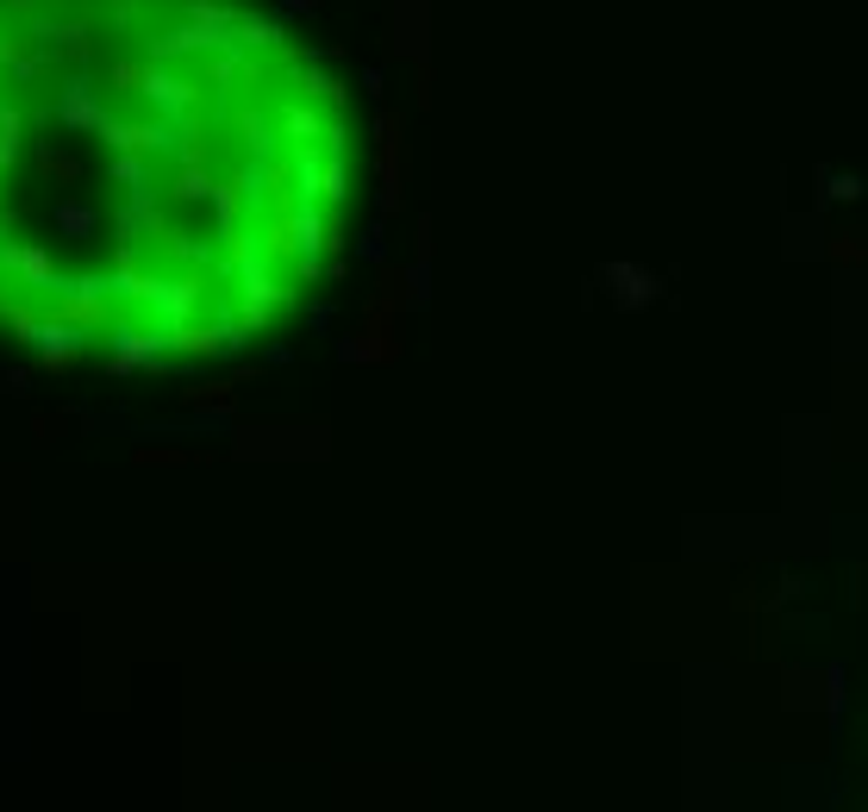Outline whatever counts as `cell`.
<instances>
[{"label":"cell","instance_id":"44dd1931","mask_svg":"<svg viewBox=\"0 0 868 812\" xmlns=\"http://www.w3.org/2000/svg\"><path fill=\"white\" fill-rule=\"evenodd\" d=\"M39 7H51V0H0V13H7V20H20V25L39 20Z\"/></svg>","mask_w":868,"mask_h":812},{"label":"cell","instance_id":"d6986e66","mask_svg":"<svg viewBox=\"0 0 868 812\" xmlns=\"http://www.w3.org/2000/svg\"><path fill=\"white\" fill-rule=\"evenodd\" d=\"M20 156H25V138L0 132V182H13V169H20Z\"/></svg>","mask_w":868,"mask_h":812},{"label":"cell","instance_id":"ba28073f","mask_svg":"<svg viewBox=\"0 0 868 812\" xmlns=\"http://www.w3.org/2000/svg\"><path fill=\"white\" fill-rule=\"evenodd\" d=\"M600 282H606V294H613L618 307H650V300L662 294V275L637 270V263H606Z\"/></svg>","mask_w":868,"mask_h":812},{"label":"cell","instance_id":"484cf974","mask_svg":"<svg viewBox=\"0 0 868 812\" xmlns=\"http://www.w3.org/2000/svg\"><path fill=\"white\" fill-rule=\"evenodd\" d=\"M288 7H294V13H312V7H319V0H288Z\"/></svg>","mask_w":868,"mask_h":812},{"label":"cell","instance_id":"9c48e42d","mask_svg":"<svg viewBox=\"0 0 868 812\" xmlns=\"http://www.w3.org/2000/svg\"><path fill=\"white\" fill-rule=\"evenodd\" d=\"M0 331H13L20 344H39V331H44V300L39 294H0Z\"/></svg>","mask_w":868,"mask_h":812},{"label":"cell","instance_id":"5bb4252c","mask_svg":"<svg viewBox=\"0 0 868 812\" xmlns=\"http://www.w3.org/2000/svg\"><path fill=\"white\" fill-rule=\"evenodd\" d=\"M95 226H100V213L88 207V200H63V207H57V232L63 238H88Z\"/></svg>","mask_w":868,"mask_h":812},{"label":"cell","instance_id":"7c38bea8","mask_svg":"<svg viewBox=\"0 0 868 812\" xmlns=\"http://www.w3.org/2000/svg\"><path fill=\"white\" fill-rule=\"evenodd\" d=\"M232 39L244 44V51H282V25H275V20H256V13H238Z\"/></svg>","mask_w":868,"mask_h":812},{"label":"cell","instance_id":"4316f807","mask_svg":"<svg viewBox=\"0 0 868 812\" xmlns=\"http://www.w3.org/2000/svg\"><path fill=\"white\" fill-rule=\"evenodd\" d=\"M0 188H7V182H0Z\"/></svg>","mask_w":868,"mask_h":812},{"label":"cell","instance_id":"9a60e30c","mask_svg":"<svg viewBox=\"0 0 868 812\" xmlns=\"http://www.w3.org/2000/svg\"><path fill=\"white\" fill-rule=\"evenodd\" d=\"M212 182H219V175H212L207 163H200V169H175L169 194L175 200H212Z\"/></svg>","mask_w":868,"mask_h":812},{"label":"cell","instance_id":"ac0fdd59","mask_svg":"<svg viewBox=\"0 0 868 812\" xmlns=\"http://www.w3.org/2000/svg\"><path fill=\"white\" fill-rule=\"evenodd\" d=\"M144 13H151V0H107V20H113L119 32H132Z\"/></svg>","mask_w":868,"mask_h":812},{"label":"cell","instance_id":"ffe728a7","mask_svg":"<svg viewBox=\"0 0 868 812\" xmlns=\"http://www.w3.org/2000/svg\"><path fill=\"white\" fill-rule=\"evenodd\" d=\"M0 132L25 138V107H20V100H7V95H0Z\"/></svg>","mask_w":868,"mask_h":812},{"label":"cell","instance_id":"6da1fadb","mask_svg":"<svg viewBox=\"0 0 868 812\" xmlns=\"http://www.w3.org/2000/svg\"><path fill=\"white\" fill-rule=\"evenodd\" d=\"M44 312L63 319V326L88 331V338H100V331H113L119 319H125V300H119L113 275H63V288L44 300Z\"/></svg>","mask_w":868,"mask_h":812},{"label":"cell","instance_id":"603a6c76","mask_svg":"<svg viewBox=\"0 0 868 812\" xmlns=\"http://www.w3.org/2000/svg\"><path fill=\"white\" fill-rule=\"evenodd\" d=\"M138 463L151 469V463H194L188 450H138Z\"/></svg>","mask_w":868,"mask_h":812},{"label":"cell","instance_id":"83f0119b","mask_svg":"<svg viewBox=\"0 0 868 812\" xmlns=\"http://www.w3.org/2000/svg\"><path fill=\"white\" fill-rule=\"evenodd\" d=\"M0 288H7V282H0Z\"/></svg>","mask_w":868,"mask_h":812},{"label":"cell","instance_id":"8fae6325","mask_svg":"<svg viewBox=\"0 0 868 812\" xmlns=\"http://www.w3.org/2000/svg\"><path fill=\"white\" fill-rule=\"evenodd\" d=\"M107 175H113L125 194H144L151 188V156H132V151H107Z\"/></svg>","mask_w":868,"mask_h":812},{"label":"cell","instance_id":"d4e9b609","mask_svg":"<svg viewBox=\"0 0 868 812\" xmlns=\"http://www.w3.org/2000/svg\"><path fill=\"white\" fill-rule=\"evenodd\" d=\"M831 194H837V200H856V194H862V182H856V175H837V182H831Z\"/></svg>","mask_w":868,"mask_h":812},{"label":"cell","instance_id":"30bf717a","mask_svg":"<svg viewBox=\"0 0 868 812\" xmlns=\"http://www.w3.org/2000/svg\"><path fill=\"white\" fill-rule=\"evenodd\" d=\"M100 113H107V107H100V88H88V81H69V88H63L57 119L69 125V132H95Z\"/></svg>","mask_w":868,"mask_h":812},{"label":"cell","instance_id":"3957f363","mask_svg":"<svg viewBox=\"0 0 868 812\" xmlns=\"http://www.w3.org/2000/svg\"><path fill=\"white\" fill-rule=\"evenodd\" d=\"M163 338H169V356H182V363H212L219 350L238 344L232 319H182V326H163Z\"/></svg>","mask_w":868,"mask_h":812},{"label":"cell","instance_id":"e0dca14e","mask_svg":"<svg viewBox=\"0 0 868 812\" xmlns=\"http://www.w3.org/2000/svg\"><path fill=\"white\" fill-rule=\"evenodd\" d=\"M107 81H113V95H132V100H138V81H144V57H119L113 69H107Z\"/></svg>","mask_w":868,"mask_h":812},{"label":"cell","instance_id":"277c9868","mask_svg":"<svg viewBox=\"0 0 868 812\" xmlns=\"http://www.w3.org/2000/svg\"><path fill=\"white\" fill-rule=\"evenodd\" d=\"M7 288H20V294H39V300H51V294L63 288V275H57V256L44 251V244H13V270H7Z\"/></svg>","mask_w":868,"mask_h":812},{"label":"cell","instance_id":"cb8c5ba5","mask_svg":"<svg viewBox=\"0 0 868 812\" xmlns=\"http://www.w3.org/2000/svg\"><path fill=\"white\" fill-rule=\"evenodd\" d=\"M0 387H7V394H13V400H20L25 387H32V375H25V369H0Z\"/></svg>","mask_w":868,"mask_h":812},{"label":"cell","instance_id":"7a4b0ae2","mask_svg":"<svg viewBox=\"0 0 868 812\" xmlns=\"http://www.w3.org/2000/svg\"><path fill=\"white\" fill-rule=\"evenodd\" d=\"M394 312H400V300H387V294L369 300L363 331L344 338V363H394V356H400V344H394Z\"/></svg>","mask_w":868,"mask_h":812},{"label":"cell","instance_id":"4fadbf2b","mask_svg":"<svg viewBox=\"0 0 868 812\" xmlns=\"http://www.w3.org/2000/svg\"><path fill=\"white\" fill-rule=\"evenodd\" d=\"M188 406H194V413H232V406H238V382H207V387H188Z\"/></svg>","mask_w":868,"mask_h":812},{"label":"cell","instance_id":"2e32d148","mask_svg":"<svg viewBox=\"0 0 868 812\" xmlns=\"http://www.w3.org/2000/svg\"><path fill=\"white\" fill-rule=\"evenodd\" d=\"M39 169L51 175V182H63V188H69V182L81 175V163H76L69 151H51V144H44V151H39Z\"/></svg>","mask_w":868,"mask_h":812},{"label":"cell","instance_id":"8992f818","mask_svg":"<svg viewBox=\"0 0 868 812\" xmlns=\"http://www.w3.org/2000/svg\"><path fill=\"white\" fill-rule=\"evenodd\" d=\"M200 312H207V282L194 270L163 275V307H156V319H163V326H182V319H200Z\"/></svg>","mask_w":868,"mask_h":812},{"label":"cell","instance_id":"52a82bcc","mask_svg":"<svg viewBox=\"0 0 868 812\" xmlns=\"http://www.w3.org/2000/svg\"><path fill=\"white\" fill-rule=\"evenodd\" d=\"M375 138H382V151H375V169H382V213H394V207H400V113L375 119Z\"/></svg>","mask_w":868,"mask_h":812},{"label":"cell","instance_id":"5b68a950","mask_svg":"<svg viewBox=\"0 0 868 812\" xmlns=\"http://www.w3.org/2000/svg\"><path fill=\"white\" fill-rule=\"evenodd\" d=\"M81 350H88V331L63 326V319L44 312V331H39V369L44 375H69V369L81 363Z\"/></svg>","mask_w":868,"mask_h":812},{"label":"cell","instance_id":"7402d4cb","mask_svg":"<svg viewBox=\"0 0 868 812\" xmlns=\"http://www.w3.org/2000/svg\"><path fill=\"white\" fill-rule=\"evenodd\" d=\"M57 431H63V419H51V413L32 419V438H39V445H57Z\"/></svg>","mask_w":868,"mask_h":812}]
</instances>
